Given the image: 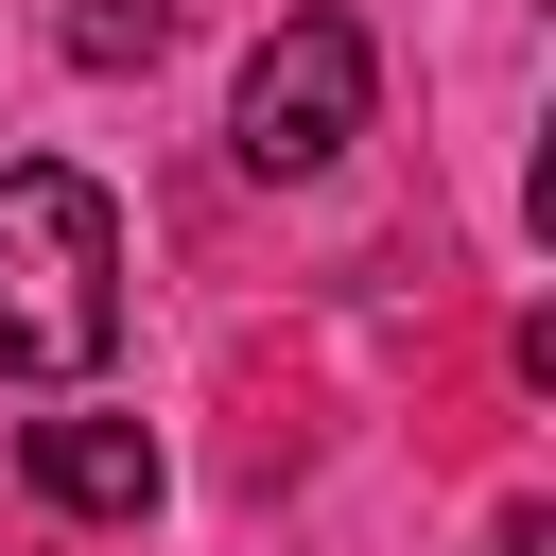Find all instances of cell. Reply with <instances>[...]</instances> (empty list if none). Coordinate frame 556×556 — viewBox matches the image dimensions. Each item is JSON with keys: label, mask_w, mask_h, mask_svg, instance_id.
<instances>
[{"label": "cell", "mask_w": 556, "mask_h": 556, "mask_svg": "<svg viewBox=\"0 0 556 556\" xmlns=\"http://www.w3.org/2000/svg\"><path fill=\"white\" fill-rule=\"evenodd\" d=\"M156 35H174V0H70V52L87 70H139Z\"/></svg>", "instance_id": "4"}, {"label": "cell", "mask_w": 556, "mask_h": 556, "mask_svg": "<svg viewBox=\"0 0 556 556\" xmlns=\"http://www.w3.org/2000/svg\"><path fill=\"white\" fill-rule=\"evenodd\" d=\"M122 348V208L70 156L0 174V382H87Z\"/></svg>", "instance_id": "1"}, {"label": "cell", "mask_w": 556, "mask_h": 556, "mask_svg": "<svg viewBox=\"0 0 556 556\" xmlns=\"http://www.w3.org/2000/svg\"><path fill=\"white\" fill-rule=\"evenodd\" d=\"M486 556H539V539H521V521H504V539H486Z\"/></svg>", "instance_id": "5"}, {"label": "cell", "mask_w": 556, "mask_h": 556, "mask_svg": "<svg viewBox=\"0 0 556 556\" xmlns=\"http://www.w3.org/2000/svg\"><path fill=\"white\" fill-rule=\"evenodd\" d=\"M365 104H382V52H365V17H330V0H295L261 52H243V104H226V156L261 174V191H295V174H330L348 139H365Z\"/></svg>", "instance_id": "2"}, {"label": "cell", "mask_w": 556, "mask_h": 556, "mask_svg": "<svg viewBox=\"0 0 556 556\" xmlns=\"http://www.w3.org/2000/svg\"><path fill=\"white\" fill-rule=\"evenodd\" d=\"M17 469H35V504H70V521H156V434H139V417H35Z\"/></svg>", "instance_id": "3"}]
</instances>
